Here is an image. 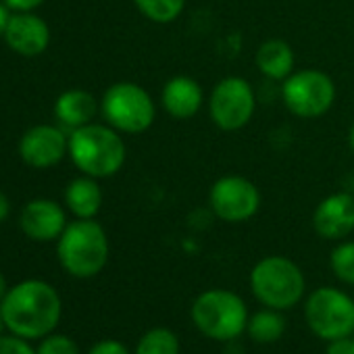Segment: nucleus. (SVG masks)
I'll return each instance as SVG.
<instances>
[{
  "label": "nucleus",
  "mask_w": 354,
  "mask_h": 354,
  "mask_svg": "<svg viewBox=\"0 0 354 354\" xmlns=\"http://www.w3.org/2000/svg\"><path fill=\"white\" fill-rule=\"evenodd\" d=\"M5 325L19 337L36 339L48 335L61 319V296L42 279L13 286L0 302Z\"/></svg>",
  "instance_id": "obj_1"
},
{
  "label": "nucleus",
  "mask_w": 354,
  "mask_h": 354,
  "mask_svg": "<svg viewBox=\"0 0 354 354\" xmlns=\"http://www.w3.org/2000/svg\"><path fill=\"white\" fill-rule=\"evenodd\" d=\"M69 156L84 175L100 180L121 171L127 148L119 131L109 123H88L71 131Z\"/></svg>",
  "instance_id": "obj_2"
},
{
  "label": "nucleus",
  "mask_w": 354,
  "mask_h": 354,
  "mask_svg": "<svg viewBox=\"0 0 354 354\" xmlns=\"http://www.w3.org/2000/svg\"><path fill=\"white\" fill-rule=\"evenodd\" d=\"M59 261L73 277H94L109 261V238L94 219H77L65 227L57 246Z\"/></svg>",
  "instance_id": "obj_3"
},
{
  "label": "nucleus",
  "mask_w": 354,
  "mask_h": 354,
  "mask_svg": "<svg viewBox=\"0 0 354 354\" xmlns=\"http://www.w3.org/2000/svg\"><path fill=\"white\" fill-rule=\"evenodd\" d=\"M100 113L119 133H144L154 123L156 104L140 84L117 82L106 88L100 100Z\"/></svg>",
  "instance_id": "obj_4"
},
{
  "label": "nucleus",
  "mask_w": 354,
  "mask_h": 354,
  "mask_svg": "<svg viewBox=\"0 0 354 354\" xmlns=\"http://www.w3.org/2000/svg\"><path fill=\"white\" fill-rule=\"evenodd\" d=\"M254 296L269 308L283 310L294 306L304 294V275L298 265L286 257H267L250 273Z\"/></svg>",
  "instance_id": "obj_5"
},
{
  "label": "nucleus",
  "mask_w": 354,
  "mask_h": 354,
  "mask_svg": "<svg viewBox=\"0 0 354 354\" xmlns=\"http://www.w3.org/2000/svg\"><path fill=\"white\" fill-rule=\"evenodd\" d=\"M196 327L213 339H234L248 325L246 304L230 290H209L192 306Z\"/></svg>",
  "instance_id": "obj_6"
},
{
  "label": "nucleus",
  "mask_w": 354,
  "mask_h": 354,
  "mask_svg": "<svg viewBox=\"0 0 354 354\" xmlns=\"http://www.w3.org/2000/svg\"><path fill=\"white\" fill-rule=\"evenodd\" d=\"M335 84L321 69H300L281 82V100L298 119L323 117L335 102Z\"/></svg>",
  "instance_id": "obj_7"
},
{
  "label": "nucleus",
  "mask_w": 354,
  "mask_h": 354,
  "mask_svg": "<svg viewBox=\"0 0 354 354\" xmlns=\"http://www.w3.org/2000/svg\"><path fill=\"white\" fill-rule=\"evenodd\" d=\"M257 111V96L248 80L230 75L215 84L209 96V115L221 131L246 127Z\"/></svg>",
  "instance_id": "obj_8"
},
{
  "label": "nucleus",
  "mask_w": 354,
  "mask_h": 354,
  "mask_svg": "<svg viewBox=\"0 0 354 354\" xmlns=\"http://www.w3.org/2000/svg\"><path fill=\"white\" fill-rule=\"evenodd\" d=\"M308 327L323 339H335L354 331V302L335 288H319L306 300Z\"/></svg>",
  "instance_id": "obj_9"
},
{
  "label": "nucleus",
  "mask_w": 354,
  "mask_h": 354,
  "mask_svg": "<svg viewBox=\"0 0 354 354\" xmlns=\"http://www.w3.org/2000/svg\"><path fill=\"white\" fill-rule=\"evenodd\" d=\"M209 205L225 223H244L261 209V190L244 175H223L211 186Z\"/></svg>",
  "instance_id": "obj_10"
},
{
  "label": "nucleus",
  "mask_w": 354,
  "mask_h": 354,
  "mask_svg": "<svg viewBox=\"0 0 354 354\" xmlns=\"http://www.w3.org/2000/svg\"><path fill=\"white\" fill-rule=\"evenodd\" d=\"M69 154V138L55 125H36L19 142V156L34 169H50Z\"/></svg>",
  "instance_id": "obj_11"
},
{
  "label": "nucleus",
  "mask_w": 354,
  "mask_h": 354,
  "mask_svg": "<svg viewBox=\"0 0 354 354\" xmlns=\"http://www.w3.org/2000/svg\"><path fill=\"white\" fill-rule=\"evenodd\" d=\"M313 227L325 240H344L354 232V196L348 192H333L325 196L315 213Z\"/></svg>",
  "instance_id": "obj_12"
},
{
  "label": "nucleus",
  "mask_w": 354,
  "mask_h": 354,
  "mask_svg": "<svg viewBox=\"0 0 354 354\" xmlns=\"http://www.w3.org/2000/svg\"><path fill=\"white\" fill-rule=\"evenodd\" d=\"M19 225L28 238L36 242H50L61 238L67 227V219L61 205L48 198H36L24 207Z\"/></svg>",
  "instance_id": "obj_13"
},
{
  "label": "nucleus",
  "mask_w": 354,
  "mask_h": 354,
  "mask_svg": "<svg viewBox=\"0 0 354 354\" xmlns=\"http://www.w3.org/2000/svg\"><path fill=\"white\" fill-rule=\"evenodd\" d=\"M203 102H205V90L190 75H175L167 80L160 90L162 111L177 121L196 117L203 109Z\"/></svg>",
  "instance_id": "obj_14"
},
{
  "label": "nucleus",
  "mask_w": 354,
  "mask_h": 354,
  "mask_svg": "<svg viewBox=\"0 0 354 354\" xmlns=\"http://www.w3.org/2000/svg\"><path fill=\"white\" fill-rule=\"evenodd\" d=\"M5 42L21 57H38L50 44V30L46 21L32 11L15 13L11 15L9 28L5 32Z\"/></svg>",
  "instance_id": "obj_15"
},
{
  "label": "nucleus",
  "mask_w": 354,
  "mask_h": 354,
  "mask_svg": "<svg viewBox=\"0 0 354 354\" xmlns=\"http://www.w3.org/2000/svg\"><path fill=\"white\" fill-rule=\"evenodd\" d=\"M257 69L261 75H265L271 82H283L294 73L296 67V57L292 46L281 40V38H269L265 40L254 55Z\"/></svg>",
  "instance_id": "obj_16"
},
{
  "label": "nucleus",
  "mask_w": 354,
  "mask_h": 354,
  "mask_svg": "<svg viewBox=\"0 0 354 354\" xmlns=\"http://www.w3.org/2000/svg\"><path fill=\"white\" fill-rule=\"evenodd\" d=\"M96 113H98V102L86 90H67L55 102V117L71 131L92 123Z\"/></svg>",
  "instance_id": "obj_17"
},
{
  "label": "nucleus",
  "mask_w": 354,
  "mask_h": 354,
  "mask_svg": "<svg viewBox=\"0 0 354 354\" xmlns=\"http://www.w3.org/2000/svg\"><path fill=\"white\" fill-rule=\"evenodd\" d=\"M65 203L77 219H94L102 207V190L96 177H75L65 190Z\"/></svg>",
  "instance_id": "obj_18"
},
{
  "label": "nucleus",
  "mask_w": 354,
  "mask_h": 354,
  "mask_svg": "<svg viewBox=\"0 0 354 354\" xmlns=\"http://www.w3.org/2000/svg\"><path fill=\"white\" fill-rule=\"evenodd\" d=\"M188 0H133L136 9L152 24L167 26L180 19V15L186 11Z\"/></svg>",
  "instance_id": "obj_19"
},
{
  "label": "nucleus",
  "mask_w": 354,
  "mask_h": 354,
  "mask_svg": "<svg viewBox=\"0 0 354 354\" xmlns=\"http://www.w3.org/2000/svg\"><path fill=\"white\" fill-rule=\"evenodd\" d=\"M246 327H248V333L252 339H257L261 344H271L283 335L286 321L275 310H261V313L252 315V319L248 321Z\"/></svg>",
  "instance_id": "obj_20"
},
{
  "label": "nucleus",
  "mask_w": 354,
  "mask_h": 354,
  "mask_svg": "<svg viewBox=\"0 0 354 354\" xmlns=\"http://www.w3.org/2000/svg\"><path fill=\"white\" fill-rule=\"evenodd\" d=\"M136 354H180V342L175 333L162 327L150 329L140 339Z\"/></svg>",
  "instance_id": "obj_21"
},
{
  "label": "nucleus",
  "mask_w": 354,
  "mask_h": 354,
  "mask_svg": "<svg viewBox=\"0 0 354 354\" xmlns=\"http://www.w3.org/2000/svg\"><path fill=\"white\" fill-rule=\"evenodd\" d=\"M329 265L337 279L354 286V242H344L335 246L331 250Z\"/></svg>",
  "instance_id": "obj_22"
},
{
  "label": "nucleus",
  "mask_w": 354,
  "mask_h": 354,
  "mask_svg": "<svg viewBox=\"0 0 354 354\" xmlns=\"http://www.w3.org/2000/svg\"><path fill=\"white\" fill-rule=\"evenodd\" d=\"M36 354H80V348L69 335H50L40 344Z\"/></svg>",
  "instance_id": "obj_23"
},
{
  "label": "nucleus",
  "mask_w": 354,
  "mask_h": 354,
  "mask_svg": "<svg viewBox=\"0 0 354 354\" xmlns=\"http://www.w3.org/2000/svg\"><path fill=\"white\" fill-rule=\"evenodd\" d=\"M0 354H36L24 337H0Z\"/></svg>",
  "instance_id": "obj_24"
},
{
  "label": "nucleus",
  "mask_w": 354,
  "mask_h": 354,
  "mask_svg": "<svg viewBox=\"0 0 354 354\" xmlns=\"http://www.w3.org/2000/svg\"><path fill=\"white\" fill-rule=\"evenodd\" d=\"M88 354H129L127 348L117 342V339H102L98 344H94V348Z\"/></svg>",
  "instance_id": "obj_25"
},
{
  "label": "nucleus",
  "mask_w": 354,
  "mask_h": 354,
  "mask_svg": "<svg viewBox=\"0 0 354 354\" xmlns=\"http://www.w3.org/2000/svg\"><path fill=\"white\" fill-rule=\"evenodd\" d=\"M327 354H354V339L348 337V335L329 339Z\"/></svg>",
  "instance_id": "obj_26"
},
{
  "label": "nucleus",
  "mask_w": 354,
  "mask_h": 354,
  "mask_svg": "<svg viewBox=\"0 0 354 354\" xmlns=\"http://www.w3.org/2000/svg\"><path fill=\"white\" fill-rule=\"evenodd\" d=\"M3 3L11 9V11H17V13H30L34 9H38L44 0H3Z\"/></svg>",
  "instance_id": "obj_27"
},
{
  "label": "nucleus",
  "mask_w": 354,
  "mask_h": 354,
  "mask_svg": "<svg viewBox=\"0 0 354 354\" xmlns=\"http://www.w3.org/2000/svg\"><path fill=\"white\" fill-rule=\"evenodd\" d=\"M9 21H11V13H9V7L5 3H0V38H5V32L9 28Z\"/></svg>",
  "instance_id": "obj_28"
},
{
  "label": "nucleus",
  "mask_w": 354,
  "mask_h": 354,
  "mask_svg": "<svg viewBox=\"0 0 354 354\" xmlns=\"http://www.w3.org/2000/svg\"><path fill=\"white\" fill-rule=\"evenodd\" d=\"M9 213H11V203L5 192H0V223L9 217Z\"/></svg>",
  "instance_id": "obj_29"
},
{
  "label": "nucleus",
  "mask_w": 354,
  "mask_h": 354,
  "mask_svg": "<svg viewBox=\"0 0 354 354\" xmlns=\"http://www.w3.org/2000/svg\"><path fill=\"white\" fill-rule=\"evenodd\" d=\"M7 279H5V275L3 273H0V302H3V298L7 296Z\"/></svg>",
  "instance_id": "obj_30"
},
{
  "label": "nucleus",
  "mask_w": 354,
  "mask_h": 354,
  "mask_svg": "<svg viewBox=\"0 0 354 354\" xmlns=\"http://www.w3.org/2000/svg\"><path fill=\"white\" fill-rule=\"evenodd\" d=\"M348 146H350V150L354 152V123H352L350 129H348Z\"/></svg>",
  "instance_id": "obj_31"
},
{
  "label": "nucleus",
  "mask_w": 354,
  "mask_h": 354,
  "mask_svg": "<svg viewBox=\"0 0 354 354\" xmlns=\"http://www.w3.org/2000/svg\"><path fill=\"white\" fill-rule=\"evenodd\" d=\"M3 327H5V319H3V313H0V331H3Z\"/></svg>",
  "instance_id": "obj_32"
}]
</instances>
